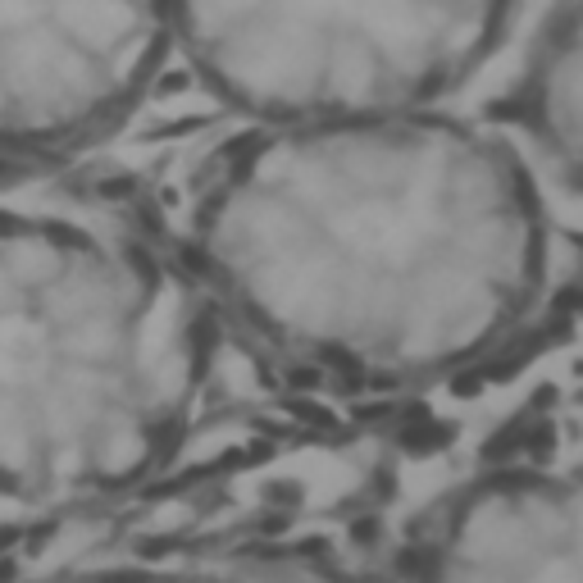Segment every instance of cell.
Segmentation results:
<instances>
[{
    "instance_id": "277c9868",
    "label": "cell",
    "mask_w": 583,
    "mask_h": 583,
    "mask_svg": "<svg viewBox=\"0 0 583 583\" xmlns=\"http://www.w3.org/2000/svg\"><path fill=\"white\" fill-rule=\"evenodd\" d=\"M502 128L583 192V0H556L538 23Z\"/></svg>"
},
{
    "instance_id": "6da1fadb",
    "label": "cell",
    "mask_w": 583,
    "mask_h": 583,
    "mask_svg": "<svg viewBox=\"0 0 583 583\" xmlns=\"http://www.w3.org/2000/svg\"><path fill=\"white\" fill-rule=\"evenodd\" d=\"M552 237L529 151L447 105L251 123L205 187L183 274L287 369L397 392L533 315Z\"/></svg>"
},
{
    "instance_id": "7a4b0ae2",
    "label": "cell",
    "mask_w": 583,
    "mask_h": 583,
    "mask_svg": "<svg viewBox=\"0 0 583 583\" xmlns=\"http://www.w3.org/2000/svg\"><path fill=\"white\" fill-rule=\"evenodd\" d=\"M201 73L251 123L447 105L515 0H174Z\"/></svg>"
},
{
    "instance_id": "3957f363",
    "label": "cell",
    "mask_w": 583,
    "mask_h": 583,
    "mask_svg": "<svg viewBox=\"0 0 583 583\" xmlns=\"http://www.w3.org/2000/svg\"><path fill=\"white\" fill-rule=\"evenodd\" d=\"M383 556L401 579H583V465L474 474Z\"/></svg>"
}]
</instances>
